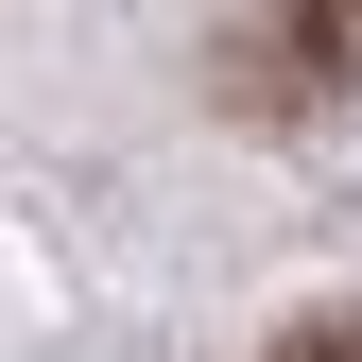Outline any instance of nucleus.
<instances>
[{
	"label": "nucleus",
	"mask_w": 362,
	"mask_h": 362,
	"mask_svg": "<svg viewBox=\"0 0 362 362\" xmlns=\"http://www.w3.org/2000/svg\"><path fill=\"white\" fill-rule=\"evenodd\" d=\"M276 362H362V310H310V328H276Z\"/></svg>",
	"instance_id": "f03ea898"
},
{
	"label": "nucleus",
	"mask_w": 362,
	"mask_h": 362,
	"mask_svg": "<svg viewBox=\"0 0 362 362\" xmlns=\"http://www.w3.org/2000/svg\"><path fill=\"white\" fill-rule=\"evenodd\" d=\"M259 52H224V86H242V104H328L345 86V52H328V18H242Z\"/></svg>",
	"instance_id": "f257e3e1"
}]
</instances>
